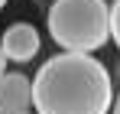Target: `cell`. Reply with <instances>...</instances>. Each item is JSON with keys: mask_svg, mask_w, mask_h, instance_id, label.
<instances>
[{"mask_svg": "<svg viewBox=\"0 0 120 114\" xmlns=\"http://www.w3.org/2000/svg\"><path fill=\"white\" fill-rule=\"evenodd\" d=\"M29 88L36 114H107L114 104L110 72L88 52L52 56Z\"/></svg>", "mask_w": 120, "mask_h": 114, "instance_id": "1", "label": "cell"}, {"mask_svg": "<svg viewBox=\"0 0 120 114\" xmlns=\"http://www.w3.org/2000/svg\"><path fill=\"white\" fill-rule=\"evenodd\" d=\"M45 23L65 52H94L110 39L104 0H55Z\"/></svg>", "mask_w": 120, "mask_h": 114, "instance_id": "2", "label": "cell"}, {"mask_svg": "<svg viewBox=\"0 0 120 114\" xmlns=\"http://www.w3.org/2000/svg\"><path fill=\"white\" fill-rule=\"evenodd\" d=\"M0 52L7 62H29L39 52V29L33 23H13L0 36Z\"/></svg>", "mask_w": 120, "mask_h": 114, "instance_id": "3", "label": "cell"}, {"mask_svg": "<svg viewBox=\"0 0 120 114\" xmlns=\"http://www.w3.org/2000/svg\"><path fill=\"white\" fill-rule=\"evenodd\" d=\"M33 108V88L23 72L0 75V114H26Z\"/></svg>", "mask_w": 120, "mask_h": 114, "instance_id": "4", "label": "cell"}, {"mask_svg": "<svg viewBox=\"0 0 120 114\" xmlns=\"http://www.w3.org/2000/svg\"><path fill=\"white\" fill-rule=\"evenodd\" d=\"M107 33H110L114 42L120 39V3H117V0L107 3Z\"/></svg>", "mask_w": 120, "mask_h": 114, "instance_id": "5", "label": "cell"}, {"mask_svg": "<svg viewBox=\"0 0 120 114\" xmlns=\"http://www.w3.org/2000/svg\"><path fill=\"white\" fill-rule=\"evenodd\" d=\"M3 69H7V59H3V52H0V75H3Z\"/></svg>", "mask_w": 120, "mask_h": 114, "instance_id": "6", "label": "cell"}, {"mask_svg": "<svg viewBox=\"0 0 120 114\" xmlns=\"http://www.w3.org/2000/svg\"><path fill=\"white\" fill-rule=\"evenodd\" d=\"M3 3H7V0H0V10H3Z\"/></svg>", "mask_w": 120, "mask_h": 114, "instance_id": "7", "label": "cell"}, {"mask_svg": "<svg viewBox=\"0 0 120 114\" xmlns=\"http://www.w3.org/2000/svg\"><path fill=\"white\" fill-rule=\"evenodd\" d=\"M26 114H29V111H26Z\"/></svg>", "mask_w": 120, "mask_h": 114, "instance_id": "8", "label": "cell"}]
</instances>
